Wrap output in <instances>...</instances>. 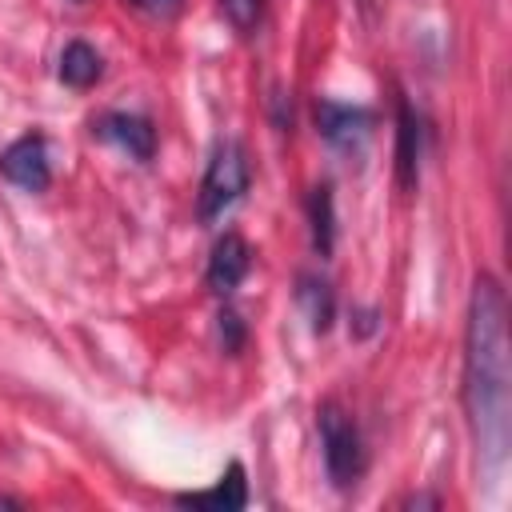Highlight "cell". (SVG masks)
Masks as SVG:
<instances>
[{
    "label": "cell",
    "mask_w": 512,
    "mask_h": 512,
    "mask_svg": "<svg viewBox=\"0 0 512 512\" xmlns=\"http://www.w3.org/2000/svg\"><path fill=\"white\" fill-rule=\"evenodd\" d=\"M508 304L496 276H476L464 328V412L480 472L492 480L508 460Z\"/></svg>",
    "instance_id": "cell-1"
},
{
    "label": "cell",
    "mask_w": 512,
    "mask_h": 512,
    "mask_svg": "<svg viewBox=\"0 0 512 512\" xmlns=\"http://www.w3.org/2000/svg\"><path fill=\"white\" fill-rule=\"evenodd\" d=\"M316 428H320L324 468H328L332 484H336V488L356 484L360 472H364V440H360L356 420H352L336 400H324V404L316 408Z\"/></svg>",
    "instance_id": "cell-2"
},
{
    "label": "cell",
    "mask_w": 512,
    "mask_h": 512,
    "mask_svg": "<svg viewBox=\"0 0 512 512\" xmlns=\"http://www.w3.org/2000/svg\"><path fill=\"white\" fill-rule=\"evenodd\" d=\"M248 188V160L240 152V144H220L216 156L208 160L204 184H200V216L212 220L220 216L228 204H236Z\"/></svg>",
    "instance_id": "cell-3"
},
{
    "label": "cell",
    "mask_w": 512,
    "mask_h": 512,
    "mask_svg": "<svg viewBox=\"0 0 512 512\" xmlns=\"http://www.w3.org/2000/svg\"><path fill=\"white\" fill-rule=\"evenodd\" d=\"M0 172L24 192H44L52 184V164H48V144L44 136H20L0 152Z\"/></svg>",
    "instance_id": "cell-4"
},
{
    "label": "cell",
    "mask_w": 512,
    "mask_h": 512,
    "mask_svg": "<svg viewBox=\"0 0 512 512\" xmlns=\"http://www.w3.org/2000/svg\"><path fill=\"white\" fill-rule=\"evenodd\" d=\"M92 132H96L100 140L124 148V152L136 156V160H152V152H156V128H152L144 116H132V112H104V116L92 124Z\"/></svg>",
    "instance_id": "cell-5"
},
{
    "label": "cell",
    "mask_w": 512,
    "mask_h": 512,
    "mask_svg": "<svg viewBox=\"0 0 512 512\" xmlns=\"http://www.w3.org/2000/svg\"><path fill=\"white\" fill-rule=\"evenodd\" d=\"M316 124L320 136L336 148H356L368 132H372V112L352 108V104H336V100H320L316 104Z\"/></svg>",
    "instance_id": "cell-6"
},
{
    "label": "cell",
    "mask_w": 512,
    "mask_h": 512,
    "mask_svg": "<svg viewBox=\"0 0 512 512\" xmlns=\"http://www.w3.org/2000/svg\"><path fill=\"white\" fill-rule=\"evenodd\" d=\"M248 264H252V248L236 232L220 236L216 248H212V260H208V288L220 292V296H228L248 276Z\"/></svg>",
    "instance_id": "cell-7"
},
{
    "label": "cell",
    "mask_w": 512,
    "mask_h": 512,
    "mask_svg": "<svg viewBox=\"0 0 512 512\" xmlns=\"http://www.w3.org/2000/svg\"><path fill=\"white\" fill-rule=\"evenodd\" d=\"M176 504H184V508H212V512H236V508H244L248 504L244 468L232 460L216 488H208V492H184V496H176Z\"/></svg>",
    "instance_id": "cell-8"
},
{
    "label": "cell",
    "mask_w": 512,
    "mask_h": 512,
    "mask_svg": "<svg viewBox=\"0 0 512 512\" xmlns=\"http://www.w3.org/2000/svg\"><path fill=\"white\" fill-rule=\"evenodd\" d=\"M100 72H104V60H100V52H96L92 44L72 40V44L60 52V80H64L68 88H92V84L100 80Z\"/></svg>",
    "instance_id": "cell-9"
},
{
    "label": "cell",
    "mask_w": 512,
    "mask_h": 512,
    "mask_svg": "<svg viewBox=\"0 0 512 512\" xmlns=\"http://www.w3.org/2000/svg\"><path fill=\"white\" fill-rule=\"evenodd\" d=\"M416 156H420V124L416 112L408 104H400V148H396V164H400V184H416Z\"/></svg>",
    "instance_id": "cell-10"
},
{
    "label": "cell",
    "mask_w": 512,
    "mask_h": 512,
    "mask_svg": "<svg viewBox=\"0 0 512 512\" xmlns=\"http://www.w3.org/2000/svg\"><path fill=\"white\" fill-rule=\"evenodd\" d=\"M312 236H316L320 252L332 248V196H328V184L312 192Z\"/></svg>",
    "instance_id": "cell-11"
},
{
    "label": "cell",
    "mask_w": 512,
    "mask_h": 512,
    "mask_svg": "<svg viewBox=\"0 0 512 512\" xmlns=\"http://www.w3.org/2000/svg\"><path fill=\"white\" fill-rule=\"evenodd\" d=\"M300 300L308 304V316H312V328H328L332 320V296H328V284H316V280H304L300 288Z\"/></svg>",
    "instance_id": "cell-12"
},
{
    "label": "cell",
    "mask_w": 512,
    "mask_h": 512,
    "mask_svg": "<svg viewBox=\"0 0 512 512\" xmlns=\"http://www.w3.org/2000/svg\"><path fill=\"white\" fill-rule=\"evenodd\" d=\"M220 12L236 32H252L260 24V0H220Z\"/></svg>",
    "instance_id": "cell-13"
},
{
    "label": "cell",
    "mask_w": 512,
    "mask_h": 512,
    "mask_svg": "<svg viewBox=\"0 0 512 512\" xmlns=\"http://www.w3.org/2000/svg\"><path fill=\"white\" fill-rule=\"evenodd\" d=\"M220 336H224V352H236L240 348L244 328H240V316L236 312H220Z\"/></svg>",
    "instance_id": "cell-14"
},
{
    "label": "cell",
    "mask_w": 512,
    "mask_h": 512,
    "mask_svg": "<svg viewBox=\"0 0 512 512\" xmlns=\"http://www.w3.org/2000/svg\"><path fill=\"white\" fill-rule=\"evenodd\" d=\"M132 4L148 16H176L180 12V0H132Z\"/></svg>",
    "instance_id": "cell-15"
},
{
    "label": "cell",
    "mask_w": 512,
    "mask_h": 512,
    "mask_svg": "<svg viewBox=\"0 0 512 512\" xmlns=\"http://www.w3.org/2000/svg\"><path fill=\"white\" fill-rule=\"evenodd\" d=\"M0 508H16V500H8V496H0Z\"/></svg>",
    "instance_id": "cell-16"
}]
</instances>
